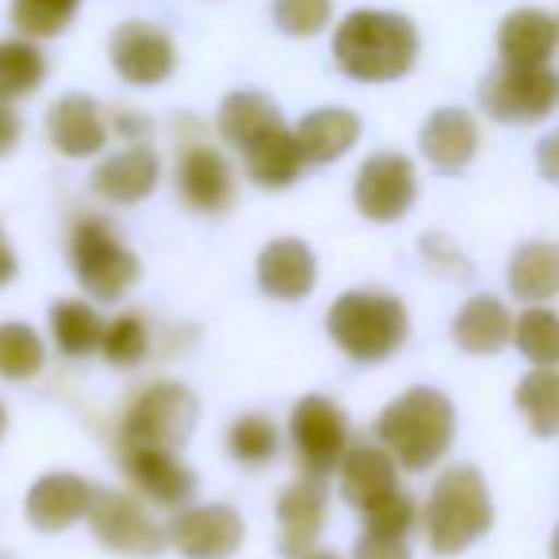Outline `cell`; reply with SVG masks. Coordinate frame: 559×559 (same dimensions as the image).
I'll return each mask as SVG.
<instances>
[{
	"label": "cell",
	"mask_w": 559,
	"mask_h": 559,
	"mask_svg": "<svg viewBox=\"0 0 559 559\" xmlns=\"http://www.w3.org/2000/svg\"><path fill=\"white\" fill-rule=\"evenodd\" d=\"M337 70L357 85H391L418 66V24L391 9H353L337 20L330 43Z\"/></svg>",
	"instance_id": "obj_1"
},
{
	"label": "cell",
	"mask_w": 559,
	"mask_h": 559,
	"mask_svg": "<svg viewBox=\"0 0 559 559\" xmlns=\"http://www.w3.org/2000/svg\"><path fill=\"white\" fill-rule=\"evenodd\" d=\"M376 441L399 460L403 472H429L456 441V406L437 388L403 391L376 418Z\"/></svg>",
	"instance_id": "obj_2"
},
{
	"label": "cell",
	"mask_w": 559,
	"mask_h": 559,
	"mask_svg": "<svg viewBox=\"0 0 559 559\" xmlns=\"http://www.w3.org/2000/svg\"><path fill=\"white\" fill-rule=\"evenodd\" d=\"M495 525V502L479 467L452 464L429 487L421 506V533L433 556H460L479 544Z\"/></svg>",
	"instance_id": "obj_3"
},
{
	"label": "cell",
	"mask_w": 559,
	"mask_h": 559,
	"mask_svg": "<svg viewBox=\"0 0 559 559\" xmlns=\"http://www.w3.org/2000/svg\"><path fill=\"white\" fill-rule=\"evenodd\" d=\"M326 334L357 365L395 357L411 337V311L399 296L380 288H353L326 311Z\"/></svg>",
	"instance_id": "obj_4"
},
{
	"label": "cell",
	"mask_w": 559,
	"mask_h": 559,
	"mask_svg": "<svg viewBox=\"0 0 559 559\" xmlns=\"http://www.w3.org/2000/svg\"><path fill=\"white\" fill-rule=\"evenodd\" d=\"M70 269L93 304H119L142 276L139 253L108 218L93 211L78 215L70 226Z\"/></svg>",
	"instance_id": "obj_5"
},
{
	"label": "cell",
	"mask_w": 559,
	"mask_h": 559,
	"mask_svg": "<svg viewBox=\"0 0 559 559\" xmlns=\"http://www.w3.org/2000/svg\"><path fill=\"white\" fill-rule=\"evenodd\" d=\"M200 421V399L177 380H154L127 403L119 421V444L185 449Z\"/></svg>",
	"instance_id": "obj_6"
},
{
	"label": "cell",
	"mask_w": 559,
	"mask_h": 559,
	"mask_svg": "<svg viewBox=\"0 0 559 559\" xmlns=\"http://www.w3.org/2000/svg\"><path fill=\"white\" fill-rule=\"evenodd\" d=\"M479 108L502 127H533L559 111V73L551 66H502L479 81Z\"/></svg>",
	"instance_id": "obj_7"
},
{
	"label": "cell",
	"mask_w": 559,
	"mask_h": 559,
	"mask_svg": "<svg viewBox=\"0 0 559 559\" xmlns=\"http://www.w3.org/2000/svg\"><path fill=\"white\" fill-rule=\"evenodd\" d=\"M288 441H292V452H296L299 472L330 479V475L342 467L345 452H349V444H353L349 414L330 395H304L292 406Z\"/></svg>",
	"instance_id": "obj_8"
},
{
	"label": "cell",
	"mask_w": 559,
	"mask_h": 559,
	"mask_svg": "<svg viewBox=\"0 0 559 559\" xmlns=\"http://www.w3.org/2000/svg\"><path fill=\"white\" fill-rule=\"evenodd\" d=\"M93 536L116 556L150 559L169 544L165 528L154 521L146 498L127 495V490H96L93 510H88Z\"/></svg>",
	"instance_id": "obj_9"
},
{
	"label": "cell",
	"mask_w": 559,
	"mask_h": 559,
	"mask_svg": "<svg viewBox=\"0 0 559 559\" xmlns=\"http://www.w3.org/2000/svg\"><path fill=\"white\" fill-rule=\"evenodd\" d=\"M418 200V169L399 150H376L353 177V207L368 223H399Z\"/></svg>",
	"instance_id": "obj_10"
},
{
	"label": "cell",
	"mask_w": 559,
	"mask_h": 559,
	"mask_svg": "<svg viewBox=\"0 0 559 559\" xmlns=\"http://www.w3.org/2000/svg\"><path fill=\"white\" fill-rule=\"evenodd\" d=\"M108 62L116 78L131 88H157L177 73V43L162 24L150 20H123L108 35Z\"/></svg>",
	"instance_id": "obj_11"
},
{
	"label": "cell",
	"mask_w": 559,
	"mask_h": 559,
	"mask_svg": "<svg viewBox=\"0 0 559 559\" xmlns=\"http://www.w3.org/2000/svg\"><path fill=\"white\" fill-rule=\"evenodd\" d=\"M165 536L185 559H234L246 544V521L226 502H200L173 513Z\"/></svg>",
	"instance_id": "obj_12"
},
{
	"label": "cell",
	"mask_w": 559,
	"mask_h": 559,
	"mask_svg": "<svg viewBox=\"0 0 559 559\" xmlns=\"http://www.w3.org/2000/svg\"><path fill=\"white\" fill-rule=\"evenodd\" d=\"M119 464L134 495L162 510H185L195 498V475L177 449H146V444H119Z\"/></svg>",
	"instance_id": "obj_13"
},
{
	"label": "cell",
	"mask_w": 559,
	"mask_h": 559,
	"mask_svg": "<svg viewBox=\"0 0 559 559\" xmlns=\"http://www.w3.org/2000/svg\"><path fill=\"white\" fill-rule=\"evenodd\" d=\"M177 195L200 215H223L238 200V177L230 157L211 142H188L177 157Z\"/></svg>",
	"instance_id": "obj_14"
},
{
	"label": "cell",
	"mask_w": 559,
	"mask_h": 559,
	"mask_svg": "<svg viewBox=\"0 0 559 559\" xmlns=\"http://www.w3.org/2000/svg\"><path fill=\"white\" fill-rule=\"evenodd\" d=\"M330 510V487L319 475H299L276 498V521H280V551L288 559H299L314 551L322 528H326Z\"/></svg>",
	"instance_id": "obj_15"
},
{
	"label": "cell",
	"mask_w": 559,
	"mask_h": 559,
	"mask_svg": "<svg viewBox=\"0 0 559 559\" xmlns=\"http://www.w3.org/2000/svg\"><path fill=\"white\" fill-rule=\"evenodd\" d=\"M47 139L62 157L85 162V157L104 154L111 139L108 111L88 93H66L47 108Z\"/></svg>",
	"instance_id": "obj_16"
},
{
	"label": "cell",
	"mask_w": 559,
	"mask_h": 559,
	"mask_svg": "<svg viewBox=\"0 0 559 559\" xmlns=\"http://www.w3.org/2000/svg\"><path fill=\"white\" fill-rule=\"evenodd\" d=\"M418 150L429 162V169L441 177H460L479 154V119L467 108H437L418 131Z\"/></svg>",
	"instance_id": "obj_17"
},
{
	"label": "cell",
	"mask_w": 559,
	"mask_h": 559,
	"mask_svg": "<svg viewBox=\"0 0 559 559\" xmlns=\"http://www.w3.org/2000/svg\"><path fill=\"white\" fill-rule=\"evenodd\" d=\"M319 284V257L304 238H272L257 253V288L280 304H299Z\"/></svg>",
	"instance_id": "obj_18"
},
{
	"label": "cell",
	"mask_w": 559,
	"mask_h": 559,
	"mask_svg": "<svg viewBox=\"0 0 559 559\" xmlns=\"http://www.w3.org/2000/svg\"><path fill=\"white\" fill-rule=\"evenodd\" d=\"M96 487L73 472H47L32 483L24 498V513L39 533H66L93 510Z\"/></svg>",
	"instance_id": "obj_19"
},
{
	"label": "cell",
	"mask_w": 559,
	"mask_h": 559,
	"mask_svg": "<svg viewBox=\"0 0 559 559\" xmlns=\"http://www.w3.org/2000/svg\"><path fill=\"white\" fill-rule=\"evenodd\" d=\"M162 185V157L150 142H134L116 154H108L93 173V192L119 207L150 200Z\"/></svg>",
	"instance_id": "obj_20"
},
{
	"label": "cell",
	"mask_w": 559,
	"mask_h": 559,
	"mask_svg": "<svg viewBox=\"0 0 559 559\" xmlns=\"http://www.w3.org/2000/svg\"><path fill=\"white\" fill-rule=\"evenodd\" d=\"M502 66H551L559 50V20L544 9H513L502 16L495 35Z\"/></svg>",
	"instance_id": "obj_21"
},
{
	"label": "cell",
	"mask_w": 559,
	"mask_h": 559,
	"mask_svg": "<svg viewBox=\"0 0 559 559\" xmlns=\"http://www.w3.org/2000/svg\"><path fill=\"white\" fill-rule=\"evenodd\" d=\"M399 460L380 441H353L337 467V487L353 510H368L383 495L399 490Z\"/></svg>",
	"instance_id": "obj_22"
},
{
	"label": "cell",
	"mask_w": 559,
	"mask_h": 559,
	"mask_svg": "<svg viewBox=\"0 0 559 559\" xmlns=\"http://www.w3.org/2000/svg\"><path fill=\"white\" fill-rule=\"evenodd\" d=\"M276 127H284V111L261 88H234V93L223 96V104L215 111L218 139L238 150V154L253 146L257 139H264L269 131H276Z\"/></svg>",
	"instance_id": "obj_23"
},
{
	"label": "cell",
	"mask_w": 559,
	"mask_h": 559,
	"mask_svg": "<svg viewBox=\"0 0 559 559\" xmlns=\"http://www.w3.org/2000/svg\"><path fill=\"white\" fill-rule=\"evenodd\" d=\"M365 134V119L353 108H314L296 123V139L304 146L307 165H334L349 154Z\"/></svg>",
	"instance_id": "obj_24"
},
{
	"label": "cell",
	"mask_w": 559,
	"mask_h": 559,
	"mask_svg": "<svg viewBox=\"0 0 559 559\" xmlns=\"http://www.w3.org/2000/svg\"><path fill=\"white\" fill-rule=\"evenodd\" d=\"M241 165H246V177L253 180L264 192H280V188H292L307 169L304 146L296 139V127H276L264 139H257L249 150H241Z\"/></svg>",
	"instance_id": "obj_25"
},
{
	"label": "cell",
	"mask_w": 559,
	"mask_h": 559,
	"mask_svg": "<svg viewBox=\"0 0 559 559\" xmlns=\"http://www.w3.org/2000/svg\"><path fill=\"white\" fill-rule=\"evenodd\" d=\"M452 342L467 357H495L513 342V314L498 296H472L452 319Z\"/></svg>",
	"instance_id": "obj_26"
},
{
	"label": "cell",
	"mask_w": 559,
	"mask_h": 559,
	"mask_svg": "<svg viewBox=\"0 0 559 559\" xmlns=\"http://www.w3.org/2000/svg\"><path fill=\"white\" fill-rule=\"evenodd\" d=\"M506 288L525 307L551 304L559 296V241H521L510 257V269H506Z\"/></svg>",
	"instance_id": "obj_27"
},
{
	"label": "cell",
	"mask_w": 559,
	"mask_h": 559,
	"mask_svg": "<svg viewBox=\"0 0 559 559\" xmlns=\"http://www.w3.org/2000/svg\"><path fill=\"white\" fill-rule=\"evenodd\" d=\"M50 337H55L58 353L70 360L93 357L100 353L104 342V314L96 311L93 299H58L50 304Z\"/></svg>",
	"instance_id": "obj_28"
},
{
	"label": "cell",
	"mask_w": 559,
	"mask_h": 559,
	"mask_svg": "<svg viewBox=\"0 0 559 559\" xmlns=\"http://www.w3.org/2000/svg\"><path fill=\"white\" fill-rule=\"evenodd\" d=\"M47 81V55L35 39L16 35L0 43V104H16L35 96Z\"/></svg>",
	"instance_id": "obj_29"
},
{
	"label": "cell",
	"mask_w": 559,
	"mask_h": 559,
	"mask_svg": "<svg viewBox=\"0 0 559 559\" xmlns=\"http://www.w3.org/2000/svg\"><path fill=\"white\" fill-rule=\"evenodd\" d=\"M513 406L533 429V437L540 441L559 437V368H533L528 376H521Z\"/></svg>",
	"instance_id": "obj_30"
},
{
	"label": "cell",
	"mask_w": 559,
	"mask_h": 559,
	"mask_svg": "<svg viewBox=\"0 0 559 559\" xmlns=\"http://www.w3.org/2000/svg\"><path fill=\"white\" fill-rule=\"evenodd\" d=\"M513 349L533 368H559V311L536 304L513 314Z\"/></svg>",
	"instance_id": "obj_31"
},
{
	"label": "cell",
	"mask_w": 559,
	"mask_h": 559,
	"mask_svg": "<svg viewBox=\"0 0 559 559\" xmlns=\"http://www.w3.org/2000/svg\"><path fill=\"white\" fill-rule=\"evenodd\" d=\"M47 368V342L27 322H0V376L12 383L35 380Z\"/></svg>",
	"instance_id": "obj_32"
},
{
	"label": "cell",
	"mask_w": 559,
	"mask_h": 559,
	"mask_svg": "<svg viewBox=\"0 0 559 559\" xmlns=\"http://www.w3.org/2000/svg\"><path fill=\"white\" fill-rule=\"evenodd\" d=\"M226 452L241 467H264L280 452V426L269 414H241L226 429Z\"/></svg>",
	"instance_id": "obj_33"
},
{
	"label": "cell",
	"mask_w": 559,
	"mask_h": 559,
	"mask_svg": "<svg viewBox=\"0 0 559 559\" xmlns=\"http://www.w3.org/2000/svg\"><path fill=\"white\" fill-rule=\"evenodd\" d=\"M81 4H85V0H12L9 20H12V27H16V35H27V39L43 43V39H58L62 32H70Z\"/></svg>",
	"instance_id": "obj_34"
},
{
	"label": "cell",
	"mask_w": 559,
	"mask_h": 559,
	"mask_svg": "<svg viewBox=\"0 0 559 559\" xmlns=\"http://www.w3.org/2000/svg\"><path fill=\"white\" fill-rule=\"evenodd\" d=\"M100 357L111 368H139L150 357V322L139 311H123L116 319L104 322V342Z\"/></svg>",
	"instance_id": "obj_35"
},
{
	"label": "cell",
	"mask_w": 559,
	"mask_h": 559,
	"mask_svg": "<svg viewBox=\"0 0 559 559\" xmlns=\"http://www.w3.org/2000/svg\"><path fill=\"white\" fill-rule=\"evenodd\" d=\"M272 24L288 39H314L334 24V0H272Z\"/></svg>",
	"instance_id": "obj_36"
},
{
	"label": "cell",
	"mask_w": 559,
	"mask_h": 559,
	"mask_svg": "<svg viewBox=\"0 0 559 559\" xmlns=\"http://www.w3.org/2000/svg\"><path fill=\"white\" fill-rule=\"evenodd\" d=\"M365 513V533H380V536H411L414 528L421 525V510H418V498L406 495L403 487L383 495L380 502H372Z\"/></svg>",
	"instance_id": "obj_37"
},
{
	"label": "cell",
	"mask_w": 559,
	"mask_h": 559,
	"mask_svg": "<svg viewBox=\"0 0 559 559\" xmlns=\"http://www.w3.org/2000/svg\"><path fill=\"white\" fill-rule=\"evenodd\" d=\"M418 249H421V261L444 280H467L472 276V264H467L464 249L449 238V234H421L418 238Z\"/></svg>",
	"instance_id": "obj_38"
},
{
	"label": "cell",
	"mask_w": 559,
	"mask_h": 559,
	"mask_svg": "<svg viewBox=\"0 0 559 559\" xmlns=\"http://www.w3.org/2000/svg\"><path fill=\"white\" fill-rule=\"evenodd\" d=\"M353 559H414V551L403 536L360 533V540L353 544Z\"/></svg>",
	"instance_id": "obj_39"
},
{
	"label": "cell",
	"mask_w": 559,
	"mask_h": 559,
	"mask_svg": "<svg viewBox=\"0 0 559 559\" xmlns=\"http://www.w3.org/2000/svg\"><path fill=\"white\" fill-rule=\"evenodd\" d=\"M108 123H111V139L127 142V146H134V142H146L150 131H154V123H150L146 111H134V108L111 111Z\"/></svg>",
	"instance_id": "obj_40"
},
{
	"label": "cell",
	"mask_w": 559,
	"mask_h": 559,
	"mask_svg": "<svg viewBox=\"0 0 559 559\" xmlns=\"http://www.w3.org/2000/svg\"><path fill=\"white\" fill-rule=\"evenodd\" d=\"M536 173H540L548 185H559V127L536 142Z\"/></svg>",
	"instance_id": "obj_41"
},
{
	"label": "cell",
	"mask_w": 559,
	"mask_h": 559,
	"mask_svg": "<svg viewBox=\"0 0 559 559\" xmlns=\"http://www.w3.org/2000/svg\"><path fill=\"white\" fill-rule=\"evenodd\" d=\"M20 134H24V123H20L16 108L0 104V157H9L20 146Z\"/></svg>",
	"instance_id": "obj_42"
},
{
	"label": "cell",
	"mask_w": 559,
	"mask_h": 559,
	"mask_svg": "<svg viewBox=\"0 0 559 559\" xmlns=\"http://www.w3.org/2000/svg\"><path fill=\"white\" fill-rule=\"evenodd\" d=\"M20 264H16V249L9 246V238H4V230H0V288H9L12 280H16Z\"/></svg>",
	"instance_id": "obj_43"
},
{
	"label": "cell",
	"mask_w": 559,
	"mask_h": 559,
	"mask_svg": "<svg viewBox=\"0 0 559 559\" xmlns=\"http://www.w3.org/2000/svg\"><path fill=\"white\" fill-rule=\"evenodd\" d=\"M299 559H342V556H334V551H319V548H314V551H307V556H299Z\"/></svg>",
	"instance_id": "obj_44"
},
{
	"label": "cell",
	"mask_w": 559,
	"mask_h": 559,
	"mask_svg": "<svg viewBox=\"0 0 559 559\" xmlns=\"http://www.w3.org/2000/svg\"><path fill=\"white\" fill-rule=\"evenodd\" d=\"M4 433H9V411H4V403H0V441H4Z\"/></svg>",
	"instance_id": "obj_45"
},
{
	"label": "cell",
	"mask_w": 559,
	"mask_h": 559,
	"mask_svg": "<svg viewBox=\"0 0 559 559\" xmlns=\"http://www.w3.org/2000/svg\"><path fill=\"white\" fill-rule=\"evenodd\" d=\"M551 559H559V525H556V533H551Z\"/></svg>",
	"instance_id": "obj_46"
},
{
	"label": "cell",
	"mask_w": 559,
	"mask_h": 559,
	"mask_svg": "<svg viewBox=\"0 0 559 559\" xmlns=\"http://www.w3.org/2000/svg\"><path fill=\"white\" fill-rule=\"evenodd\" d=\"M556 20H559V16H556Z\"/></svg>",
	"instance_id": "obj_47"
}]
</instances>
